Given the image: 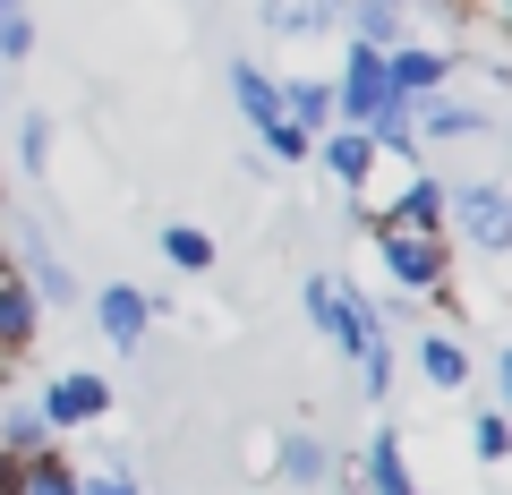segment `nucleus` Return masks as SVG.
Wrapping results in <instances>:
<instances>
[{
    "label": "nucleus",
    "mask_w": 512,
    "mask_h": 495,
    "mask_svg": "<svg viewBox=\"0 0 512 495\" xmlns=\"http://www.w3.org/2000/svg\"><path fill=\"white\" fill-rule=\"evenodd\" d=\"M444 239L470 248V257H504L512 248V197L495 171H470V180H444Z\"/></svg>",
    "instance_id": "obj_1"
},
{
    "label": "nucleus",
    "mask_w": 512,
    "mask_h": 495,
    "mask_svg": "<svg viewBox=\"0 0 512 495\" xmlns=\"http://www.w3.org/2000/svg\"><path fill=\"white\" fill-rule=\"evenodd\" d=\"M376 265L402 282L410 299H436L444 282L461 274V248L453 239H427V231H376Z\"/></svg>",
    "instance_id": "obj_2"
},
{
    "label": "nucleus",
    "mask_w": 512,
    "mask_h": 495,
    "mask_svg": "<svg viewBox=\"0 0 512 495\" xmlns=\"http://www.w3.org/2000/svg\"><path fill=\"white\" fill-rule=\"evenodd\" d=\"M111 402H120V385H111L103 367H60L52 385L35 393V410H43V427H52V436H69V427H103Z\"/></svg>",
    "instance_id": "obj_3"
},
{
    "label": "nucleus",
    "mask_w": 512,
    "mask_h": 495,
    "mask_svg": "<svg viewBox=\"0 0 512 495\" xmlns=\"http://www.w3.org/2000/svg\"><path fill=\"white\" fill-rule=\"evenodd\" d=\"M0 248H9V274H18L43 308H77V299H86V291H77V274H69V257L52 248V231H35V222H26V231L0 239Z\"/></svg>",
    "instance_id": "obj_4"
},
{
    "label": "nucleus",
    "mask_w": 512,
    "mask_h": 495,
    "mask_svg": "<svg viewBox=\"0 0 512 495\" xmlns=\"http://www.w3.org/2000/svg\"><path fill=\"white\" fill-rule=\"evenodd\" d=\"M410 137H427V146H495V103H470V94H427V103H410Z\"/></svg>",
    "instance_id": "obj_5"
},
{
    "label": "nucleus",
    "mask_w": 512,
    "mask_h": 495,
    "mask_svg": "<svg viewBox=\"0 0 512 495\" xmlns=\"http://www.w3.org/2000/svg\"><path fill=\"white\" fill-rule=\"evenodd\" d=\"M461 60H470L461 43H419V35H410V43H393V52H384V77H393V94H402V103H427V94H444V86L461 77Z\"/></svg>",
    "instance_id": "obj_6"
},
{
    "label": "nucleus",
    "mask_w": 512,
    "mask_h": 495,
    "mask_svg": "<svg viewBox=\"0 0 512 495\" xmlns=\"http://www.w3.org/2000/svg\"><path fill=\"white\" fill-rule=\"evenodd\" d=\"M86 308H94V333H103L111 350H146V342H154V316H171L163 299L137 291V282H103Z\"/></svg>",
    "instance_id": "obj_7"
},
{
    "label": "nucleus",
    "mask_w": 512,
    "mask_h": 495,
    "mask_svg": "<svg viewBox=\"0 0 512 495\" xmlns=\"http://www.w3.org/2000/svg\"><path fill=\"white\" fill-rule=\"evenodd\" d=\"M350 487H359V495H427L419 470H410V444H402V427H393V419H376V436L359 444V470H350Z\"/></svg>",
    "instance_id": "obj_8"
},
{
    "label": "nucleus",
    "mask_w": 512,
    "mask_h": 495,
    "mask_svg": "<svg viewBox=\"0 0 512 495\" xmlns=\"http://www.w3.org/2000/svg\"><path fill=\"white\" fill-rule=\"evenodd\" d=\"M274 478L299 487V495H316V487L342 478V461H333V444L316 436V427H282V436H274Z\"/></svg>",
    "instance_id": "obj_9"
},
{
    "label": "nucleus",
    "mask_w": 512,
    "mask_h": 495,
    "mask_svg": "<svg viewBox=\"0 0 512 495\" xmlns=\"http://www.w3.org/2000/svg\"><path fill=\"white\" fill-rule=\"evenodd\" d=\"M231 103H239V120H248L256 146H274V137L291 129V120H282V86H274L265 60H231Z\"/></svg>",
    "instance_id": "obj_10"
},
{
    "label": "nucleus",
    "mask_w": 512,
    "mask_h": 495,
    "mask_svg": "<svg viewBox=\"0 0 512 495\" xmlns=\"http://www.w3.org/2000/svg\"><path fill=\"white\" fill-rule=\"evenodd\" d=\"M376 231H427V239H444V180H436V171H402L393 205H376Z\"/></svg>",
    "instance_id": "obj_11"
},
{
    "label": "nucleus",
    "mask_w": 512,
    "mask_h": 495,
    "mask_svg": "<svg viewBox=\"0 0 512 495\" xmlns=\"http://www.w3.org/2000/svg\"><path fill=\"white\" fill-rule=\"evenodd\" d=\"M376 154H384L376 137H359V129H325V137H316V154H308V163H325L342 197H367V180H376Z\"/></svg>",
    "instance_id": "obj_12"
},
{
    "label": "nucleus",
    "mask_w": 512,
    "mask_h": 495,
    "mask_svg": "<svg viewBox=\"0 0 512 495\" xmlns=\"http://www.w3.org/2000/svg\"><path fill=\"white\" fill-rule=\"evenodd\" d=\"M342 43H359V52H393V43H410V9H402V0H342Z\"/></svg>",
    "instance_id": "obj_13"
},
{
    "label": "nucleus",
    "mask_w": 512,
    "mask_h": 495,
    "mask_svg": "<svg viewBox=\"0 0 512 495\" xmlns=\"http://www.w3.org/2000/svg\"><path fill=\"white\" fill-rule=\"evenodd\" d=\"M419 376L453 402V393H470L478 359H470V342H461V333H419Z\"/></svg>",
    "instance_id": "obj_14"
},
{
    "label": "nucleus",
    "mask_w": 512,
    "mask_h": 495,
    "mask_svg": "<svg viewBox=\"0 0 512 495\" xmlns=\"http://www.w3.org/2000/svg\"><path fill=\"white\" fill-rule=\"evenodd\" d=\"M43 342V299L26 291L18 274H0V359H18V350Z\"/></svg>",
    "instance_id": "obj_15"
},
{
    "label": "nucleus",
    "mask_w": 512,
    "mask_h": 495,
    "mask_svg": "<svg viewBox=\"0 0 512 495\" xmlns=\"http://www.w3.org/2000/svg\"><path fill=\"white\" fill-rule=\"evenodd\" d=\"M0 453H9V461H35V453H52V427H43L35 393H0Z\"/></svg>",
    "instance_id": "obj_16"
},
{
    "label": "nucleus",
    "mask_w": 512,
    "mask_h": 495,
    "mask_svg": "<svg viewBox=\"0 0 512 495\" xmlns=\"http://www.w3.org/2000/svg\"><path fill=\"white\" fill-rule=\"evenodd\" d=\"M265 26H274L282 43H316L342 26V0H265Z\"/></svg>",
    "instance_id": "obj_17"
},
{
    "label": "nucleus",
    "mask_w": 512,
    "mask_h": 495,
    "mask_svg": "<svg viewBox=\"0 0 512 495\" xmlns=\"http://www.w3.org/2000/svg\"><path fill=\"white\" fill-rule=\"evenodd\" d=\"M154 257H163L171 274H214L222 248H214V231H197V222H163V231H154Z\"/></svg>",
    "instance_id": "obj_18"
},
{
    "label": "nucleus",
    "mask_w": 512,
    "mask_h": 495,
    "mask_svg": "<svg viewBox=\"0 0 512 495\" xmlns=\"http://www.w3.org/2000/svg\"><path fill=\"white\" fill-rule=\"evenodd\" d=\"M274 86H282V120L291 129H308V137L333 129V77H274Z\"/></svg>",
    "instance_id": "obj_19"
},
{
    "label": "nucleus",
    "mask_w": 512,
    "mask_h": 495,
    "mask_svg": "<svg viewBox=\"0 0 512 495\" xmlns=\"http://www.w3.org/2000/svg\"><path fill=\"white\" fill-rule=\"evenodd\" d=\"M35 60V0H0V69Z\"/></svg>",
    "instance_id": "obj_20"
},
{
    "label": "nucleus",
    "mask_w": 512,
    "mask_h": 495,
    "mask_svg": "<svg viewBox=\"0 0 512 495\" xmlns=\"http://www.w3.org/2000/svg\"><path fill=\"white\" fill-rule=\"evenodd\" d=\"M77 495H146V487H137V470H128V444H103V461L77 470Z\"/></svg>",
    "instance_id": "obj_21"
},
{
    "label": "nucleus",
    "mask_w": 512,
    "mask_h": 495,
    "mask_svg": "<svg viewBox=\"0 0 512 495\" xmlns=\"http://www.w3.org/2000/svg\"><path fill=\"white\" fill-rule=\"evenodd\" d=\"M470 461H478V470H504V461H512V419L495 402L470 419Z\"/></svg>",
    "instance_id": "obj_22"
},
{
    "label": "nucleus",
    "mask_w": 512,
    "mask_h": 495,
    "mask_svg": "<svg viewBox=\"0 0 512 495\" xmlns=\"http://www.w3.org/2000/svg\"><path fill=\"white\" fill-rule=\"evenodd\" d=\"M18 163H26V180L52 171V111H35V103L18 111Z\"/></svg>",
    "instance_id": "obj_23"
},
{
    "label": "nucleus",
    "mask_w": 512,
    "mask_h": 495,
    "mask_svg": "<svg viewBox=\"0 0 512 495\" xmlns=\"http://www.w3.org/2000/svg\"><path fill=\"white\" fill-rule=\"evenodd\" d=\"M350 367H359V393H367V402L384 410V393H393V333H384V342H367V350H359Z\"/></svg>",
    "instance_id": "obj_24"
}]
</instances>
